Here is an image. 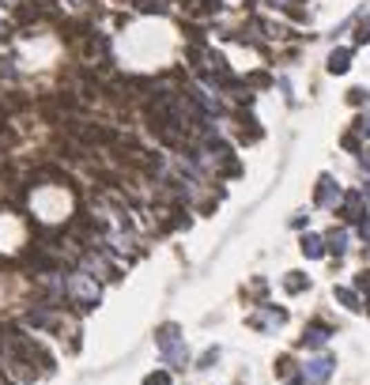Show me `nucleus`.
Returning a JSON list of instances; mask_svg holds the SVG:
<instances>
[{
    "label": "nucleus",
    "instance_id": "obj_12",
    "mask_svg": "<svg viewBox=\"0 0 370 385\" xmlns=\"http://www.w3.org/2000/svg\"><path fill=\"white\" fill-rule=\"evenodd\" d=\"M336 299H340L348 310H359V295L351 291V287H336Z\"/></svg>",
    "mask_w": 370,
    "mask_h": 385
},
{
    "label": "nucleus",
    "instance_id": "obj_1",
    "mask_svg": "<svg viewBox=\"0 0 370 385\" xmlns=\"http://www.w3.org/2000/svg\"><path fill=\"white\" fill-rule=\"evenodd\" d=\"M64 299H68L76 310H91L95 302H99V284H95V276H87V272L64 276Z\"/></svg>",
    "mask_w": 370,
    "mask_h": 385
},
{
    "label": "nucleus",
    "instance_id": "obj_15",
    "mask_svg": "<svg viewBox=\"0 0 370 385\" xmlns=\"http://www.w3.org/2000/svg\"><path fill=\"white\" fill-rule=\"evenodd\" d=\"M356 42H370V15L363 23H359V34H356Z\"/></svg>",
    "mask_w": 370,
    "mask_h": 385
},
{
    "label": "nucleus",
    "instance_id": "obj_9",
    "mask_svg": "<svg viewBox=\"0 0 370 385\" xmlns=\"http://www.w3.org/2000/svg\"><path fill=\"white\" fill-rule=\"evenodd\" d=\"M302 253H306L310 261H313V257H321V253H325V242H321L318 235H306V238H302Z\"/></svg>",
    "mask_w": 370,
    "mask_h": 385
},
{
    "label": "nucleus",
    "instance_id": "obj_4",
    "mask_svg": "<svg viewBox=\"0 0 370 385\" xmlns=\"http://www.w3.org/2000/svg\"><path fill=\"white\" fill-rule=\"evenodd\" d=\"M284 310H276V306H269V310H261V314H253L249 317V325L253 328H272V325H284Z\"/></svg>",
    "mask_w": 370,
    "mask_h": 385
},
{
    "label": "nucleus",
    "instance_id": "obj_16",
    "mask_svg": "<svg viewBox=\"0 0 370 385\" xmlns=\"http://www.w3.org/2000/svg\"><path fill=\"white\" fill-rule=\"evenodd\" d=\"M356 132H359V136H370V114H363V117L356 121Z\"/></svg>",
    "mask_w": 370,
    "mask_h": 385
},
{
    "label": "nucleus",
    "instance_id": "obj_14",
    "mask_svg": "<svg viewBox=\"0 0 370 385\" xmlns=\"http://www.w3.org/2000/svg\"><path fill=\"white\" fill-rule=\"evenodd\" d=\"M144 385H171V374H166V371H155V374H148V378H144Z\"/></svg>",
    "mask_w": 370,
    "mask_h": 385
},
{
    "label": "nucleus",
    "instance_id": "obj_13",
    "mask_svg": "<svg viewBox=\"0 0 370 385\" xmlns=\"http://www.w3.org/2000/svg\"><path fill=\"white\" fill-rule=\"evenodd\" d=\"M215 359H220V348H208L204 355H200V366H197V371H208V366H212Z\"/></svg>",
    "mask_w": 370,
    "mask_h": 385
},
{
    "label": "nucleus",
    "instance_id": "obj_2",
    "mask_svg": "<svg viewBox=\"0 0 370 385\" xmlns=\"http://www.w3.org/2000/svg\"><path fill=\"white\" fill-rule=\"evenodd\" d=\"M159 351H163V359L174 366V371H185V363H189V348H185V340L178 336V325H163L159 328Z\"/></svg>",
    "mask_w": 370,
    "mask_h": 385
},
{
    "label": "nucleus",
    "instance_id": "obj_3",
    "mask_svg": "<svg viewBox=\"0 0 370 385\" xmlns=\"http://www.w3.org/2000/svg\"><path fill=\"white\" fill-rule=\"evenodd\" d=\"M333 359L329 355H318V359H310L306 366H302V382H310V385H321V382H329L333 378Z\"/></svg>",
    "mask_w": 370,
    "mask_h": 385
},
{
    "label": "nucleus",
    "instance_id": "obj_20",
    "mask_svg": "<svg viewBox=\"0 0 370 385\" xmlns=\"http://www.w3.org/2000/svg\"><path fill=\"white\" fill-rule=\"evenodd\" d=\"M4 4H8V8H15V0H4Z\"/></svg>",
    "mask_w": 370,
    "mask_h": 385
},
{
    "label": "nucleus",
    "instance_id": "obj_19",
    "mask_svg": "<svg viewBox=\"0 0 370 385\" xmlns=\"http://www.w3.org/2000/svg\"><path fill=\"white\" fill-rule=\"evenodd\" d=\"M363 197H367V200H370V181H367V189H363Z\"/></svg>",
    "mask_w": 370,
    "mask_h": 385
},
{
    "label": "nucleus",
    "instance_id": "obj_6",
    "mask_svg": "<svg viewBox=\"0 0 370 385\" xmlns=\"http://www.w3.org/2000/svg\"><path fill=\"white\" fill-rule=\"evenodd\" d=\"M325 340H329L325 325H310L306 333H302V348H325Z\"/></svg>",
    "mask_w": 370,
    "mask_h": 385
},
{
    "label": "nucleus",
    "instance_id": "obj_7",
    "mask_svg": "<svg viewBox=\"0 0 370 385\" xmlns=\"http://www.w3.org/2000/svg\"><path fill=\"white\" fill-rule=\"evenodd\" d=\"M344 212H348V219L363 223L367 212H363V192H348V200H344Z\"/></svg>",
    "mask_w": 370,
    "mask_h": 385
},
{
    "label": "nucleus",
    "instance_id": "obj_18",
    "mask_svg": "<svg viewBox=\"0 0 370 385\" xmlns=\"http://www.w3.org/2000/svg\"><path fill=\"white\" fill-rule=\"evenodd\" d=\"M356 287H363V291H370V272H363V276L356 279Z\"/></svg>",
    "mask_w": 370,
    "mask_h": 385
},
{
    "label": "nucleus",
    "instance_id": "obj_10",
    "mask_svg": "<svg viewBox=\"0 0 370 385\" xmlns=\"http://www.w3.org/2000/svg\"><path fill=\"white\" fill-rule=\"evenodd\" d=\"M329 250H333L336 257L348 250V230H333V235H329Z\"/></svg>",
    "mask_w": 370,
    "mask_h": 385
},
{
    "label": "nucleus",
    "instance_id": "obj_8",
    "mask_svg": "<svg viewBox=\"0 0 370 385\" xmlns=\"http://www.w3.org/2000/svg\"><path fill=\"white\" fill-rule=\"evenodd\" d=\"M351 68V50H333L329 53V72L333 76H340V72H348Z\"/></svg>",
    "mask_w": 370,
    "mask_h": 385
},
{
    "label": "nucleus",
    "instance_id": "obj_11",
    "mask_svg": "<svg viewBox=\"0 0 370 385\" xmlns=\"http://www.w3.org/2000/svg\"><path fill=\"white\" fill-rule=\"evenodd\" d=\"M284 287L291 295H299V291H306V276L302 272H287V279H284Z\"/></svg>",
    "mask_w": 370,
    "mask_h": 385
},
{
    "label": "nucleus",
    "instance_id": "obj_5",
    "mask_svg": "<svg viewBox=\"0 0 370 385\" xmlns=\"http://www.w3.org/2000/svg\"><path fill=\"white\" fill-rule=\"evenodd\" d=\"M336 200H340V189H336L333 178H321L318 181V204L321 208H336Z\"/></svg>",
    "mask_w": 370,
    "mask_h": 385
},
{
    "label": "nucleus",
    "instance_id": "obj_17",
    "mask_svg": "<svg viewBox=\"0 0 370 385\" xmlns=\"http://www.w3.org/2000/svg\"><path fill=\"white\" fill-rule=\"evenodd\" d=\"M367 99H370V95L363 91V87H356V91H351V102H356V106H363Z\"/></svg>",
    "mask_w": 370,
    "mask_h": 385
}]
</instances>
